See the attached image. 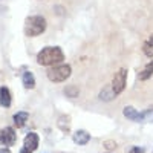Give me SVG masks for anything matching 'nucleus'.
Masks as SVG:
<instances>
[{"label": "nucleus", "mask_w": 153, "mask_h": 153, "mask_svg": "<svg viewBox=\"0 0 153 153\" xmlns=\"http://www.w3.org/2000/svg\"><path fill=\"white\" fill-rule=\"evenodd\" d=\"M12 103V98H11V91L6 86L0 87V106L2 107H9Z\"/></svg>", "instance_id": "1a4fd4ad"}, {"label": "nucleus", "mask_w": 153, "mask_h": 153, "mask_svg": "<svg viewBox=\"0 0 153 153\" xmlns=\"http://www.w3.org/2000/svg\"><path fill=\"white\" fill-rule=\"evenodd\" d=\"M123 115L127 120L135 121V123H150V121H153V106L144 112H138L132 106H126L123 109Z\"/></svg>", "instance_id": "7ed1b4c3"}, {"label": "nucleus", "mask_w": 153, "mask_h": 153, "mask_svg": "<svg viewBox=\"0 0 153 153\" xmlns=\"http://www.w3.org/2000/svg\"><path fill=\"white\" fill-rule=\"evenodd\" d=\"M28 118H29L28 112H17V113H14V117H12V121H14L16 127H23L25 123L28 121Z\"/></svg>", "instance_id": "9b49d317"}, {"label": "nucleus", "mask_w": 153, "mask_h": 153, "mask_svg": "<svg viewBox=\"0 0 153 153\" xmlns=\"http://www.w3.org/2000/svg\"><path fill=\"white\" fill-rule=\"evenodd\" d=\"M152 75H153V61H149L147 65L144 66V69L139 72V80H141V81H146V80L150 78Z\"/></svg>", "instance_id": "4468645a"}, {"label": "nucleus", "mask_w": 153, "mask_h": 153, "mask_svg": "<svg viewBox=\"0 0 153 153\" xmlns=\"http://www.w3.org/2000/svg\"><path fill=\"white\" fill-rule=\"evenodd\" d=\"M72 139L75 144L78 146H86L89 141H91V135H89L86 130H76L74 135H72Z\"/></svg>", "instance_id": "6e6552de"}, {"label": "nucleus", "mask_w": 153, "mask_h": 153, "mask_svg": "<svg viewBox=\"0 0 153 153\" xmlns=\"http://www.w3.org/2000/svg\"><path fill=\"white\" fill-rule=\"evenodd\" d=\"M0 153H11L9 149H0Z\"/></svg>", "instance_id": "6ab92c4d"}, {"label": "nucleus", "mask_w": 153, "mask_h": 153, "mask_svg": "<svg viewBox=\"0 0 153 153\" xmlns=\"http://www.w3.org/2000/svg\"><path fill=\"white\" fill-rule=\"evenodd\" d=\"M57 126H58V129L63 130L65 133L69 132V129H71V117H69V115H61V117L58 118Z\"/></svg>", "instance_id": "ddd939ff"}, {"label": "nucleus", "mask_w": 153, "mask_h": 153, "mask_svg": "<svg viewBox=\"0 0 153 153\" xmlns=\"http://www.w3.org/2000/svg\"><path fill=\"white\" fill-rule=\"evenodd\" d=\"M152 153H153V152H152Z\"/></svg>", "instance_id": "412c9836"}, {"label": "nucleus", "mask_w": 153, "mask_h": 153, "mask_svg": "<svg viewBox=\"0 0 153 153\" xmlns=\"http://www.w3.org/2000/svg\"><path fill=\"white\" fill-rule=\"evenodd\" d=\"M115 98V94L112 92V87L110 86H106L103 91L100 92V100L101 101H112Z\"/></svg>", "instance_id": "2eb2a0df"}, {"label": "nucleus", "mask_w": 153, "mask_h": 153, "mask_svg": "<svg viewBox=\"0 0 153 153\" xmlns=\"http://www.w3.org/2000/svg\"><path fill=\"white\" fill-rule=\"evenodd\" d=\"M65 94L68 95V98H76L78 97V94H80V91H78V87L76 86H68L66 89H65Z\"/></svg>", "instance_id": "dca6fc26"}, {"label": "nucleus", "mask_w": 153, "mask_h": 153, "mask_svg": "<svg viewBox=\"0 0 153 153\" xmlns=\"http://www.w3.org/2000/svg\"><path fill=\"white\" fill-rule=\"evenodd\" d=\"M38 143H40V138L35 132H29L23 139V149H26L29 152H34L38 149Z\"/></svg>", "instance_id": "0eeeda50"}, {"label": "nucleus", "mask_w": 153, "mask_h": 153, "mask_svg": "<svg viewBox=\"0 0 153 153\" xmlns=\"http://www.w3.org/2000/svg\"><path fill=\"white\" fill-rule=\"evenodd\" d=\"M22 81H23V86L26 87V89H34L35 87V76L29 71H26V72L22 75Z\"/></svg>", "instance_id": "9d476101"}, {"label": "nucleus", "mask_w": 153, "mask_h": 153, "mask_svg": "<svg viewBox=\"0 0 153 153\" xmlns=\"http://www.w3.org/2000/svg\"><path fill=\"white\" fill-rule=\"evenodd\" d=\"M144 152H146L144 147H136V146L132 147L130 150H127V153H144Z\"/></svg>", "instance_id": "f3484780"}, {"label": "nucleus", "mask_w": 153, "mask_h": 153, "mask_svg": "<svg viewBox=\"0 0 153 153\" xmlns=\"http://www.w3.org/2000/svg\"><path fill=\"white\" fill-rule=\"evenodd\" d=\"M72 74V68L69 65H55V66H51L46 72L48 78L52 81V83H61V81H66Z\"/></svg>", "instance_id": "20e7f679"}, {"label": "nucleus", "mask_w": 153, "mask_h": 153, "mask_svg": "<svg viewBox=\"0 0 153 153\" xmlns=\"http://www.w3.org/2000/svg\"><path fill=\"white\" fill-rule=\"evenodd\" d=\"M20 153H32V152H29V150H26V149H22Z\"/></svg>", "instance_id": "aec40b11"}, {"label": "nucleus", "mask_w": 153, "mask_h": 153, "mask_svg": "<svg viewBox=\"0 0 153 153\" xmlns=\"http://www.w3.org/2000/svg\"><path fill=\"white\" fill-rule=\"evenodd\" d=\"M65 61V54L58 46H46L37 54V63L42 66H55Z\"/></svg>", "instance_id": "f257e3e1"}, {"label": "nucleus", "mask_w": 153, "mask_h": 153, "mask_svg": "<svg viewBox=\"0 0 153 153\" xmlns=\"http://www.w3.org/2000/svg\"><path fill=\"white\" fill-rule=\"evenodd\" d=\"M46 31V20L42 16H31L25 20V35L37 37Z\"/></svg>", "instance_id": "f03ea898"}, {"label": "nucleus", "mask_w": 153, "mask_h": 153, "mask_svg": "<svg viewBox=\"0 0 153 153\" xmlns=\"http://www.w3.org/2000/svg\"><path fill=\"white\" fill-rule=\"evenodd\" d=\"M126 84H127V69L126 68H121L115 72L113 75V80H112V92L115 95H120L124 89H126Z\"/></svg>", "instance_id": "39448f33"}, {"label": "nucleus", "mask_w": 153, "mask_h": 153, "mask_svg": "<svg viewBox=\"0 0 153 153\" xmlns=\"http://www.w3.org/2000/svg\"><path fill=\"white\" fill-rule=\"evenodd\" d=\"M104 146L109 149V150H113V149H117V143H113V141H104Z\"/></svg>", "instance_id": "a211bd4d"}, {"label": "nucleus", "mask_w": 153, "mask_h": 153, "mask_svg": "<svg viewBox=\"0 0 153 153\" xmlns=\"http://www.w3.org/2000/svg\"><path fill=\"white\" fill-rule=\"evenodd\" d=\"M16 141H17V135H16V130L12 127H3L0 130V144L11 147L16 144Z\"/></svg>", "instance_id": "423d86ee"}, {"label": "nucleus", "mask_w": 153, "mask_h": 153, "mask_svg": "<svg viewBox=\"0 0 153 153\" xmlns=\"http://www.w3.org/2000/svg\"><path fill=\"white\" fill-rule=\"evenodd\" d=\"M143 52H144L146 57L153 58V34H150L149 38L144 42V45H143Z\"/></svg>", "instance_id": "f8f14e48"}]
</instances>
